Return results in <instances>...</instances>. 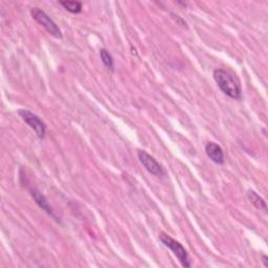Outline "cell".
I'll return each mask as SVG.
<instances>
[{"instance_id":"1","label":"cell","mask_w":268,"mask_h":268,"mask_svg":"<svg viewBox=\"0 0 268 268\" xmlns=\"http://www.w3.org/2000/svg\"><path fill=\"white\" fill-rule=\"evenodd\" d=\"M214 79L223 93L232 99L239 100L242 96L240 82L233 74L225 69H216L214 72Z\"/></svg>"},{"instance_id":"2","label":"cell","mask_w":268,"mask_h":268,"mask_svg":"<svg viewBox=\"0 0 268 268\" xmlns=\"http://www.w3.org/2000/svg\"><path fill=\"white\" fill-rule=\"evenodd\" d=\"M160 239L163 243V245L170 248L173 251V254H174L178 258L181 265H183L184 267H188V268L191 267V262H190V259H188V255L187 253V250L178 241L171 238L169 235L164 234V233H161L160 235Z\"/></svg>"},{"instance_id":"3","label":"cell","mask_w":268,"mask_h":268,"mask_svg":"<svg viewBox=\"0 0 268 268\" xmlns=\"http://www.w3.org/2000/svg\"><path fill=\"white\" fill-rule=\"evenodd\" d=\"M30 14L31 17H33L39 25H41L52 36L56 38H62V33L59 27L44 11L40 10L39 7H33V9L30 10Z\"/></svg>"},{"instance_id":"4","label":"cell","mask_w":268,"mask_h":268,"mask_svg":"<svg viewBox=\"0 0 268 268\" xmlns=\"http://www.w3.org/2000/svg\"><path fill=\"white\" fill-rule=\"evenodd\" d=\"M19 115L21 116V119L36 132L39 138L43 139L45 137L46 125L42 120H40V117L34 114L33 112L28 111V110H26V109L20 110Z\"/></svg>"},{"instance_id":"5","label":"cell","mask_w":268,"mask_h":268,"mask_svg":"<svg viewBox=\"0 0 268 268\" xmlns=\"http://www.w3.org/2000/svg\"><path fill=\"white\" fill-rule=\"evenodd\" d=\"M137 155L140 162L143 163V165L147 169V171L151 173V174L155 176H162L164 174L162 167L156 161V160L153 156L148 154L146 151H143V150H139Z\"/></svg>"},{"instance_id":"6","label":"cell","mask_w":268,"mask_h":268,"mask_svg":"<svg viewBox=\"0 0 268 268\" xmlns=\"http://www.w3.org/2000/svg\"><path fill=\"white\" fill-rule=\"evenodd\" d=\"M30 194L39 207H40L43 211H45L47 214L52 216L54 219H57V216L54 215V209L52 208L49 201H47V199L45 198V196L40 191H38L37 188H31Z\"/></svg>"},{"instance_id":"7","label":"cell","mask_w":268,"mask_h":268,"mask_svg":"<svg viewBox=\"0 0 268 268\" xmlns=\"http://www.w3.org/2000/svg\"><path fill=\"white\" fill-rule=\"evenodd\" d=\"M206 152L210 159L219 164H222L224 162V154L223 150L219 145L215 143H208L206 146Z\"/></svg>"},{"instance_id":"8","label":"cell","mask_w":268,"mask_h":268,"mask_svg":"<svg viewBox=\"0 0 268 268\" xmlns=\"http://www.w3.org/2000/svg\"><path fill=\"white\" fill-rule=\"evenodd\" d=\"M247 196H248L250 202L253 203L257 209L262 210L264 213H267L266 202L264 201V199L262 198V197H260L255 191H248Z\"/></svg>"},{"instance_id":"9","label":"cell","mask_w":268,"mask_h":268,"mask_svg":"<svg viewBox=\"0 0 268 268\" xmlns=\"http://www.w3.org/2000/svg\"><path fill=\"white\" fill-rule=\"evenodd\" d=\"M60 4L64 6V9L73 14H78L82 11V3L79 1H60Z\"/></svg>"},{"instance_id":"10","label":"cell","mask_w":268,"mask_h":268,"mask_svg":"<svg viewBox=\"0 0 268 268\" xmlns=\"http://www.w3.org/2000/svg\"><path fill=\"white\" fill-rule=\"evenodd\" d=\"M100 56L102 59V62L104 63V65L108 68V69H114V63H113V59L111 57V54H110L105 49H102L100 52Z\"/></svg>"},{"instance_id":"11","label":"cell","mask_w":268,"mask_h":268,"mask_svg":"<svg viewBox=\"0 0 268 268\" xmlns=\"http://www.w3.org/2000/svg\"><path fill=\"white\" fill-rule=\"evenodd\" d=\"M262 261L264 263V266L268 267V257L267 256H262Z\"/></svg>"}]
</instances>
